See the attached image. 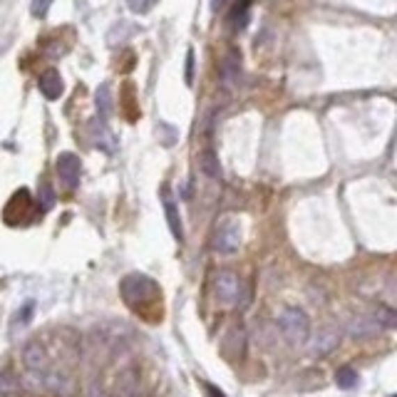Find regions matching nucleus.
Masks as SVG:
<instances>
[{"label":"nucleus","mask_w":397,"mask_h":397,"mask_svg":"<svg viewBox=\"0 0 397 397\" xmlns=\"http://www.w3.org/2000/svg\"><path fill=\"white\" fill-rule=\"evenodd\" d=\"M249 17H251V0H236L231 13H228V25L241 33L249 25Z\"/></svg>","instance_id":"14"},{"label":"nucleus","mask_w":397,"mask_h":397,"mask_svg":"<svg viewBox=\"0 0 397 397\" xmlns=\"http://www.w3.org/2000/svg\"><path fill=\"white\" fill-rule=\"evenodd\" d=\"M226 3H228V0H211V10H214V13H219L224 6H226Z\"/></svg>","instance_id":"26"},{"label":"nucleus","mask_w":397,"mask_h":397,"mask_svg":"<svg viewBox=\"0 0 397 397\" xmlns=\"http://www.w3.org/2000/svg\"><path fill=\"white\" fill-rule=\"evenodd\" d=\"M373 318L377 320V325H380V328L392 330L397 325V316H395V311H392V308H377Z\"/></svg>","instance_id":"19"},{"label":"nucleus","mask_w":397,"mask_h":397,"mask_svg":"<svg viewBox=\"0 0 397 397\" xmlns=\"http://www.w3.org/2000/svg\"><path fill=\"white\" fill-rule=\"evenodd\" d=\"M40 204H42V209L45 211L55 204V194H52V189L47 182H42V187H40Z\"/></svg>","instance_id":"21"},{"label":"nucleus","mask_w":397,"mask_h":397,"mask_svg":"<svg viewBox=\"0 0 397 397\" xmlns=\"http://www.w3.org/2000/svg\"><path fill=\"white\" fill-rule=\"evenodd\" d=\"M23 363H25V370L33 375L35 380L42 385V377L47 375V370L52 368L50 363V355H47L45 345L40 341H30L25 343V350H23Z\"/></svg>","instance_id":"5"},{"label":"nucleus","mask_w":397,"mask_h":397,"mask_svg":"<svg viewBox=\"0 0 397 397\" xmlns=\"http://www.w3.org/2000/svg\"><path fill=\"white\" fill-rule=\"evenodd\" d=\"M278 328L290 345H303L311 338V320L301 308H286L278 316Z\"/></svg>","instance_id":"2"},{"label":"nucleus","mask_w":397,"mask_h":397,"mask_svg":"<svg viewBox=\"0 0 397 397\" xmlns=\"http://www.w3.org/2000/svg\"><path fill=\"white\" fill-rule=\"evenodd\" d=\"M216 298L226 306H244L249 301V290H244V283L236 273L221 271L216 276Z\"/></svg>","instance_id":"3"},{"label":"nucleus","mask_w":397,"mask_h":397,"mask_svg":"<svg viewBox=\"0 0 397 397\" xmlns=\"http://www.w3.org/2000/svg\"><path fill=\"white\" fill-rule=\"evenodd\" d=\"M341 343V333L335 328H323L318 330V335L311 343V355H328L330 350H335Z\"/></svg>","instance_id":"12"},{"label":"nucleus","mask_w":397,"mask_h":397,"mask_svg":"<svg viewBox=\"0 0 397 397\" xmlns=\"http://www.w3.org/2000/svg\"><path fill=\"white\" fill-rule=\"evenodd\" d=\"M17 392H20V380L10 370H0V397L17 395Z\"/></svg>","instance_id":"16"},{"label":"nucleus","mask_w":397,"mask_h":397,"mask_svg":"<svg viewBox=\"0 0 397 397\" xmlns=\"http://www.w3.org/2000/svg\"><path fill=\"white\" fill-rule=\"evenodd\" d=\"M221 350L228 360H241L246 352V330L244 325H231L226 338L221 341Z\"/></svg>","instance_id":"8"},{"label":"nucleus","mask_w":397,"mask_h":397,"mask_svg":"<svg viewBox=\"0 0 397 397\" xmlns=\"http://www.w3.org/2000/svg\"><path fill=\"white\" fill-rule=\"evenodd\" d=\"M335 382H338V387H343V390H352V387L357 385V373L352 368H341L335 373Z\"/></svg>","instance_id":"17"},{"label":"nucleus","mask_w":397,"mask_h":397,"mask_svg":"<svg viewBox=\"0 0 397 397\" xmlns=\"http://www.w3.org/2000/svg\"><path fill=\"white\" fill-rule=\"evenodd\" d=\"M380 330V325H377V320L375 318H368V316H357L350 320V325H348V333H350V338H373L375 333Z\"/></svg>","instance_id":"13"},{"label":"nucleus","mask_w":397,"mask_h":397,"mask_svg":"<svg viewBox=\"0 0 397 397\" xmlns=\"http://www.w3.org/2000/svg\"><path fill=\"white\" fill-rule=\"evenodd\" d=\"M221 82L233 90V87L241 85V52L238 50H228L226 57L221 63Z\"/></svg>","instance_id":"9"},{"label":"nucleus","mask_w":397,"mask_h":397,"mask_svg":"<svg viewBox=\"0 0 397 397\" xmlns=\"http://www.w3.org/2000/svg\"><path fill=\"white\" fill-rule=\"evenodd\" d=\"M95 100H97V114H100V119L104 122V119L109 117V112H112V90H109L107 82H102V85L97 87Z\"/></svg>","instance_id":"15"},{"label":"nucleus","mask_w":397,"mask_h":397,"mask_svg":"<svg viewBox=\"0 0 397 397\" xmlns=\"http://www.w3.org/2000/svg\"><path fill=\"white\" fill-rule=\"evenodd\" d=\"M55 171H57L60 184H63L68 192H75L77 184H79V174H82V162H79L77 154L63 152L55 162Z\"/></svg>","instance_id":"6"},{"label":"nucleus","mask_w":397,"mask_h":397,"mask_svg":"<svg viewBox=\"0 0 397 397\" xmlns=\"http://www.w3.org/2000/svg\"><path fill=\"white\" fill-rule=\"evenodd\" d=\"M52 0H33V6H30V13H33V17H42L47 15V10H50Z\"/></svg>","instance_id":"22"},{"label":"nucleus","mask_w":397,"mask_h":397,"mask_svg":"<svg viewBox=\"0 0 397 397\" xmlns=\"http://www.w3.org/2000/svg\"><path fill=\"white\" fill-rule=\"evenodd\" d=\"M159 0H127V6H130L132 13H137V15H147L149 10H152L154 6H157Z\"/></svg>","instance_id":"20"},{"label":"nucleus","mask_w":397,"mask_h":397,"mask_svg":"<svg viewBox=\"0 0 397 397\" xmlns=\"http://www.w3.org/2000/svg\"><path fill=\"white\" fill-rule=\"evenodd\" d=\"M119 290H122V298H125L127 306L134 308L137 313L147 306H154V303L159 301L157 281H152V278L144 276V273H132V276H127L125 281H122V286H119Z\"/></svg>","instance_id":"1"},{"label":"nucleus","mask_w":397,"mask_h":397,"mask_svg":"<svg viewBox=\"0 0 397 397\" xmlns=\"http://www.w3.org/2000/svg\"><path fill=\"white\" fill-rule=\"evenodd\" d=\"M192 72H194V52L192 50H189L187 52V82H189V85H192Z\"/></svg>","instance_id":"24"},{"label":"nucleus","mask_w":397,"mask_h":397,"mask_svg":"<svg viewBox=\"0 0 397 397\" xmlns=\"http://www.w3.org/2000/svg\"><path fill=\"white\" fill-rule=\"evenodd\" d=\"M214 251L216 254H236L238 246H241V224L236 219H224L214 231Z\"/></svg>","instance_id":"4"},{"label":"nucleus","mask_w":397,"mask_h":397,"mask_svg":"<svg viewBox=\"0 0 397 397\" xmlns=\"http://www.w3.org/2000/svg\"><path fill=\"white\" fill-rule=\"evenodd\" d=\"M162 201H164V214H166V224L171 228V236L176 241H182L184 231H182V216H179V209H176V201L171 198L169 187H162Z\"/></svg>","instance_id":"10"},{"label":"nucleus","mask_w":397,"mask_h":397,"mask_svg":"<svg viewBox=\"0 0 397 397\" xmlns=\"http://www.w3.org/2000/svg\"><path fill=\"white\" fill-rule=\"evenodd\" d=\"M204 390H206V395H209V397H226V395H224L221 390H219V387L209 385V382H206V385H204Z\"/></svg>","instance_id":"25"},{"label":"nucleus","mask_w":397,"mask_h":397,"mask_svg":"<svg viewBox=\"0 0 397 397\" xmlns=\"http://www.w3.org/2000/svg\"><path fill=\"white\" fill-rule=\"evenodd\" d=\"M38 87H40V92L45 95V100H60V97H63V92H65L63 77H60V72H57V70H45V72L40 75Z\"/></svg>","instance_id":"11"},{"label":"nucleus","mask_w":397,"mask_h":397,"mask_svg":"<svg viewBox=\"0 0 397 397\" xmlns=\"http://www.w3.org/2000/svg\"><path fill=\"white\" fill-rule=\"evenodd\" d=\"M114 397H139V370L127 365L114 380Z\"/></svg>","instance_id":"7"},{"label":"nucleus","mask_w":397,"mask_h":397,"mask_svg":"<svg viewBox=\"0 0 397 397\" xmlns=\"http://www.w3.org/2000/svg\"><path fill=\"white\" fill-rule=\"evenodd\" d=\"M87 397H109L107 392H104L102 385H97V382H92L90 390H87Z\"/></svg>","instance_id":"23"},{"label":"nucleus","mask_w":397,"mask_h":397,"mask_svg":"<svg viewBox=\"0 0 397 397\" xmlns=\"http://www.w3.org/2000/svg\"><path fill=\"white\" fill-rule=\"evenodd\" d=\"M201 169L206 171L209 176H221V166H219V159H216V154L211 152V149H206L204 154H201Z\"/></svg>","instance_id":"18"}]
</instances>
